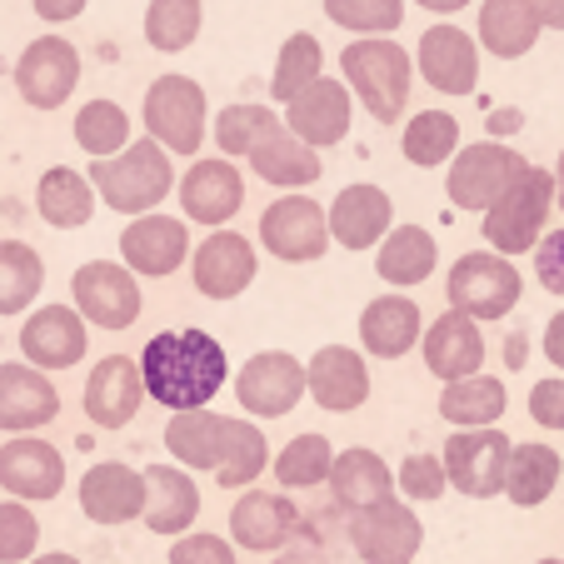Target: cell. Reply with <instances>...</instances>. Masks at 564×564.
Returning a JSON list of instances; mask_svg holds the SVG:
<instances>
[{"label": "cell", "mask_w": 564, "mask_h": 564, "mask_svg": "<svg viewBox=\"0 0 564 564\" xmlns=\"http://www.w3.org/2000/svg\"><path fill=\"white\" fill-rule=\"evenodd\" d=\"M540 31H564V0H530Z\"/></svg>", "instance_id": "obj_54"}, {"label": "cell", "mask_w": 564, "mask_h": 564, "mask_svg": "<svg viewBox=\"0 0 564 564\" xmlns=\"http://www.w3.org/2000/svg\"><path fill=\"white\" fill-rule=\"evenodd\" d=\"M275 126H280V116L270 106H256V100H235V106H225L210 116L215 150H220L225 160H246Z\"/></svg>", "instance_id": "obj_41"}, {"label": "cell", "mask_w": 564, "mask_h": 564, "mask_svg": "<svg viewBox=\"0 0 564 564\" xmlns=\"http://www.w3.org/2000/svg\"><path fill=\"white\" fill-rule=\"evenodd\" d=\"M530 420L540 430H564V375L534 380V390H530Z\"/></svg>", "instance_id": "obj_51"}, {"label": "cell", "mask_w": 564, "mask_h": 564, "mask_svg": "<svg viewBox=\"0 0 564 564\" xmlns=\"http://www.w3.org/2000/svg\"><path fill=\"white\" fill-rule=\"evenodd\" d=\"M560 490V449L524 440L510 449V469H505V500L514 510H540L550 495Z\"/></svg>", "instance_id": "obj_37"}, {"label": "cell", "mask_w": 564, "mask_h": 564, "mask_svg": "<svg viewBox=\"0 0 564 564\" xmlns=\"http://www.w3.org/2000/svg\"><path fill=\"white\" fill-rule=\"evenodd\" d=\"M260 250L280 260V265H315L325 250H330V225H325V205L300 195H280L260 210L256 225Z\"/></svg>", "instance_id": "obj_9"}, {"label": "cell", "mask_w": 564, "mask_h": 564, "mask_svg": "<svg viewBox=\"0 0 564 564\" xmlns=\"http://www.w3.org/2000/svg\"><path fill=\"white\" fill-rule=\"evenodd\" d=\"M325 21L350 35H394L405 21V0H325Z\"/></svg>", "instance_id": "obj_46"}, {"label": "cell", "mask_w": 564, "mask_h": 564, "mask_svg": "<svg viewBox=\"0 0 564 564\" xmlns=\"http://www.w3.org/2000/svg\"><path fill=\"white\" fill-rule=\"evenodd\" d=\"M0 145H6V130H0Z\"/></svg>", "instance_id": "obj_62"}, {"label": "cell", "mask_w": 564, "mask_h": 564, "mask_svg": "<svg viewBox=\"0 0 564 564\" xmlns=\"http://www.w3.org/2000/svg\"><path fill=\"white\" fill-rule=\"evenodd\" d=\"M540 21H534L530 0H485L479 6V31L475 45L495 55V61H524L540 45Z\"/></svg>", "instance_id": "obj_34"}, {"label": "cell", "mask_w": 564, "mask_h": 564, "mask_svg": "<svg viewBox=\"0 0 564 564\" xmlns=\"http://www.w3.org/2000/svg\"><path fill=\"white\" fill-rule=\"evenodd\" d=\"M355 325H360V355H370V360H405L420 345V335H425L420 305L410 295H400V290L375 295Z\"/></svg>", "instance_id": "obj_26"}, {"label": "cell", "mask_w": 564, "mask_h": 564, "mask_svg": "<svg viewBox=\"0 0 564 564\" xmlns=\"http://www.w3.org/2000/svg\"><path fill=\"white\" fill-rule=\"evenodd\" d=\"M0 345H6V340H0Z\"/></svg>", "instance_id": "obj_64"}, {"label": "cell", "mask_w": 564, "mask_h": 564, "mask_svg": "<svg viewBox=\"0 0 564 564\" xmlns=\"http://www.w3.org/2000/svg\"><path fill=\"white\" fill-rule=\"evenodd\" d=\"M275 564H285V560H275Z\"/></svg>", "instance_id": "obj_63"}, {"label": "cell", "mask_w": 564, "mask_h": 564, "mask_svg": "<svg viewBox=\"0 0 564 564\" xmlns=\"http://www.w3.org/2000/svg\"><path fill=\"white\" fill-rule=\"evenodd\" d=\"M45 290V260L25 240H0V315H31Z\"/></svg>", "instance_id": "obj_39"}, {"label": "cell", "mask_w": 564, "mask_h": 564, "mask_svg": "<svg viewBox=\"0 0 564 564\" xmlns=\"http://www.w3.org/2000/svg\"><path fill=\"white\" fill-rule=\"evenodd\" d=\"M449 310H459L465 319H505L524 295V280L514 270V260L495 256V250H469L449 265L445 275Z\"/></svg>", "instance_id": "obj_6"}, {"label": "cell", "mask_w": 564, "mask_h": 564, "mask_svg": "<svg viewBox=\"0 0 564 564\" xmlns=\"http://www.w3.org/2000/svg\"><path fill=\"white\" fill-rule=\"evenodd\" d=\"M330 465H335V445L325 435H315V430L295 435L275 459H270V469H275V479H280V495L325 485V479H330Z\"/></svg>", "instance_id": "obj_43"}, {"label": "cell", "mask_w": 564, "mask_h": 564, "mask_svg": "<svg viewBox=\"0 0 564 564\" xmlns=\"http://www.w3.org/2000/svg\"><path fill=\"white\" fill-rule=\"evenodd\" d=\"M25 564H86V560H75V554H65V550H51V554H35V560H25Z\"/></svg>", "instance_id": "obj_58"}, {"label": "cell", "mask_w": 564, "mask_h": 564, "mask_svg": "<svg viewBox=\"0 0 564 564\" xmlns=\"http://www.w3.org/2000/svg\"><path fill=\"white\" fill-rule=\"evenodd\" d=\"M550 181H554V205L564 210V150H560V165L550 171Z\"/></svg>", "instance_id": "obj_59"}, {"label": "cell", "mask_w": 564, "mask_h": 564, "mask_svg": "<svg viewBox=\"0 0 564 564\" xmlns=\"http://www.w3.org/2000/svg\"><path fill=\"white\" fill-rule=\"evenodd\" d=\"M191 260V225L175 220V215H140L120 230V265L130 275L145 280H165Z\"/></svg>", "instance_id": "obj_20"}, {"label": "cell", "mask_w": 564, "mask_h": 564, "mask_svg": "<svg viewBox=\"0 0 564 564\" xmlns=\"http://www.w3.org/2000/svg\"><path fill=\"white\" fill-rule=\"evenodd\" d=\"M560 485H564V455H560Z\"/></svg>", "instance_id": "obj_60"}, {"label": "cell", "mask_w": 564, "mask_h": 564, "mask_svg": "<svg viewBox=\"0 0 564 564\" xmlns=\"http://www.w3.org/2000/svg\"><path fill=\"white\" fill-rule=\"evenodd\" d=\"M205 0H150L145 6V41L160 55H181L200 41Z\"/></svg>", "instance_id": "obj_42"}, {"label": "cell", "mask_w": 564, "mask_h": 564, "mask_svg": "<svg viewBox=\"0 0 564 564\" xmlns=\"http://www.w3.org/2000/svg\"><path fill=\"white\" fill-rule=\"evenodd\" d=\"M140 380H145V400L165 405L171 415L185 410H210V400L230 380V360L225 345L215 335L181 325V330H160L145 340V350L135 355Z\"/></svg>", "instance_id": "obj_1"}, {"label": "cell", "mask_w": 564, "mask_h": 564, "mask_svg": "<svg viewBox=\"0 0 564 564\" xmlns=\"http://www.w3.org/2000/svg\"><path fill=\"white\" fill-rule=\"evenodd\" d=\"M534 564H564V560H534Z\"/></svg>", "instance_id": "obj_61"}, {"label": "cell", "mask_w": 564, "mask_h": 564, "mask_svg": "<svg viewBox=\"0 0 564 564\" xmlns=\"http://www.w3.org/2000/svg\"><path fill=\"white\" fill-rule=\"evenodd\" d=\"M15 96L31 110H61L80 86V51L65 35H41L15 61Z\"/></svg>", "instance_id": "obj_13"}, {"label": "cell", "mask_w": 564, "mask_h": 564, "mask_svg": "<svg viewBox=\"0 0 564 564\" xmlns=\"http://www.w3.org/2000/svg\"><path fill=\"white\" fill-rule=\"evenodd\" d=\"M510 410V390L500 375H469V380L445 384L440 394V420L455 430H495Z\"/></svg>", "instance_id": "obj_36"}, {"label": "cell", "mask_w": 564, "mask_h": 564, "mask_svg": "<svg viewBox=\"0 0 564 564\" xmlns=\"http://www.w3.org/2000/svg\"><path fill=\"white\" fill-rule=\"evenodd\" d=\"M41 550V520L31 505L0 500V564H25Z\"/></svg>", "instance_id": "obj_47"}, {"label": "cell", "mask_w": 564, "mask_h": 564, "mask_svg": "<svg viewBox=\"0 0 564 564\" xmlns=\"http://www.w3.org/2000/svg\"><path fill=\"white\" fill-rule=\"evenodd\" d=\"M505 355H510L505 365H510V370H520L524 355H530V340H524V335H510V340H505Z\"/></svg>", "instance_id": "obj_56"}, {"label": "cell", "mask_w": 564, "mask_h": 564, "mask_svg": "<svg viewBox=\"0 0 564 564\" xmlns=\"http://www.w3.org/2000/svg\"><path fill=\"white\" fill-rule=\"evenodd\" d=\"M31 6L45 25H65V21H75V15H86L90 0H31Z\"/></svg>", "instance_id": "obj_52"}, {"label": "cell", "mask_w": 564, "mask_h": 564, "mask_svg": "<svg viewBox=\"0 0 564 564\" xmlns=\"http://www.w3.org/2000/svg\"><path fill=\"white\" fill-rule=\"evenodd\" d=\"M435 265H440V246L425 225H394L380 246H375V275L390 290H400V295L425 285L435 275Z\"/></svg>", "instance_id": "obj_32"}, {"label": "cell", "mask_w": 564, "mask_h": 564, "mask_svg": "<svg viewBox=\"0 0 564 564\" xmlns=\"http://www.w3.org/2000/svg\"><path fill=\"white\" fill-rule=\"evenodd\" d=\"M61 415V390L51 375L31 370L25 360H0V430L6 435H35Z\"/></svg>", "instance_id": "obj_25"}, {"label": "cell", "mask_w": 564, "mask_h": 564, "mask_svg": "<svg viewBox=\"0 0 564 564\" xmlns=\"http://www.w3.org/2000/svg\"><path fill=\"white\" fill-rule=\"evenodd\" d=\"M80 514L96 524H130L145 514V475L126 459H100L80 475Z\"/></svg>", "instance_id": "obj_28"}, {"label": "cell", "mask_w": 564, "mask_h": 564, "mask_svg": "<svg viewBox=\"0 0 564 564\" xmlns=\"http://www.w3.org/2000/svg\"><path fill=\"white\" fill-rule=\"evenodd\" d=\"M325 225H330V246L345 250H375L384 235L394 230V200L370 181L345 185L340 195L325 210Z\"/></svg>", "instance_id": "obj_24"}, {"label": "cell", "mask_w": 564, "mask_h": 564, "mask_svg": "<svg viewBox=\"0 0 564 564\" xmlns=\"http://www.w3.org/2000/svg\"><path fill=\"white\" fill-rule=\"evenodd\" d=\"M410 61H415L420 80H425L430 90H440V96H475L479 45H475V35L459 31V25H445V21L430 25Z\"/></svg>", "instance_id": "obj_18"}, {"label": "cell", "mask_w": 564, "mask_h": 564, "mask_svg": "<svg viewBox=\"0 0 564 564\" xmlns=\"http://www.w3.org/2000/svg\"><path fill=\"white\" fill-rule=\"evenodd\" d=\"M260 275V256H256V240H246L240 230H210L200 246H191V280H195V295L225 300L246 295Z\"/></svg>", "instance_id": "obj_12"}, {"label": "cell", "mask_w": 564, "mask_h": 564, "mask_svg": "<svg viewBox=\"0 0 564 564\" xmlns=\"http://www.w3.org/2000/svg\"><path fill=\"white\" fill-rule=\"evenodd\" d=\"M530 160L520 150H510L505 140H475V145H459L455 160L445 171V195L455 210H475L485 215L514 181L524 175Z\"/></svg>", "instance_id": "obj_7"}, {"label": "cell", "mask_w": 564, "mask_h": 564, "mask_svg": "<svg viewBox=\"0 0 564 564\" xmlns=\"http://www.w3.org/2000/svg\"><path fill=\"white\" fill-rule=\"evenodd\" d=\"M130 126L135 120L126 116V106H116V100H86V106L75 110L70 130H75V145L86 150L90 160H110L130 145Z\"/></svg>", "instance_id": "obj_44"}, {"label": "cell", "mask_w": 564, "mask_h": 564, "mask_svg": "<svg viewBox=\"0 0 564 564\" xmlns=\"http://www.w3.org/2000/svg\"><path fill=\"white\" fill-rule=\"evenodd\" d=\"M340 80H345V90L365 106V116L394 126V120H405V110H410L415 61L405 55L400 41L365 35V41H350L340 51Z\"/></svg>", "instance_id": "obj_3"}, {"label": "cell", "mask_w": 564, "mask_h": 564, "mask_svg": "<svg viewBox=\"0 0 564 564\" xmlns=\"http://www.w3.org/2000/svg\"><path fill=\"white\" fill-rule=\"evenodd\" d=\"M86 181H90V191H96L100 205L140 220V215H155L160 205L171 200L175 160L145 135V140H130V145L110 160H90Z\"/></svg>", "instance_id": "obj_2"}, {"label": "cell", "mask_w": 564, "mask_h": 564, "mask_svg": "<svg viewBox=\"0 0 564 564\" xmlns=\"http://www.w3.org/2000/svg\"><path fill=\"white\" fill-rule=\"evenodd\" d=\"M420 355H425V370L440 384L469 380V375H485V330L475 319H465L459 310H445L440 319H430L425 335H420Z\"/></svg>", "instance_id": "obj_23"}, {"label": "cell", "mask_w": 564, "mask_h": 564, "mask_svg": "<svg viewBox=\"0 0 564 564\" xmlns=\"http://www.w3.org/2000/svg\"><path fill=\"white\" fill-rule=\"evenodd\" d=\"M265 469H270V440H265V430H260L256 420L235 415L230 445H225V459H220V469H215V485H220V490H250V485H256Z\"/></svg>", "instance_id": "obj_40"}, {"label": "cell", "mask_w": 564, "mask_h": 564, "mask_svg": "<svg viewBox=\"0 0 564 564\" xmlns=\"http://www.w3.org/2000/svg\"><path fill=\"white\" fill-rule=\"evenodd\" d=\"M319 75H325V51H319V41L310 31H295L285 45H280V55H275L270 96H275L280 106H290V100H295L305 86H315Z\"/></svg>", "instance_id": "obj_45"}, {"label": "cell", "mask_w": 564, "mask_h": 564, "mask_svg": "<svg viewBox=\"0 0 564 564\" xmlns=\"http://www.w3.org/2000/svg\"><path fill=\"white\" fill-rule=\"evenodd\" d=\"M465 145L459 140V120L449 110H420V116L405 120V135H400V150L415 171H440L455 160V150Z\"/></svg>", "instance_id": "obj_38"}, {"label": "cell", "mask_w": 564, "mask_h": 564, "mask_svg": "<svg viewBox=\"0 0 564 564\" xmlns=\"http://www.w3.org/2000/svg\"><path fill=\"white\" fill-rule=\"evenodd\" d=\"M305 394L325 415H350L370 400V360L355 345H319L305 360Z\"/></svg>", "instance_id": "obj_21"}, {"label": "cell", "mask_w": 564, "mask_h": 564, "mask_svg": "<svg viewBox=\"0 0 564 564\" xmlns=\"http://www.w3.org/2000/svg\"><path fill=\"white\" fill-rule=\"evenodd\" d=\"M350 544L365 564H415L425 544V520L415 514V505L394 495L375 510L350 514Z\"/></svg>", "instance_id": "obj_15"}, {"label": "cell", "mask_w": 564, "mask_h": 564, "mask_svg": "<svg viewBox=\"0 0 564 564\" xmlns=\"http://www.w3.org/2000/svg\"><path fill=\"white\" fill-rule=\"evenodd\" d=\"M0 490L21 505H51L65 490V455L41 435H15L0 445Z\"/></svg>", "instance_id": "obj_17"}, {"label": "cell", "mask_w": 564, "mask_h": 564, "mask_svg": "<svg viewBox=\"0 0 564 564\" xmlns=\"http://www.w3.org/2000/svg\"><path fill=\"white\" fill-rule=\"evenodd\" d=\"M86 420L96 430H126L130 420L145 405V380H140V365L130 355H106V360L90 365L86 375Z\"/></svg>", "instance_id": "obj_22"}, {"label": "cell", "mask_w": 564, "mask_h": 564, "mask_svg": "<svg viewBox=\"0 0 564 564\" xmlns=\"http://www.w3.org/2000/svg\"><path fill=\"white\" fill-rule=\"evenodd\" d=\"M96 191L80 171L70 165H51V171L35 181V215H41L51 230H80V225L96 220Z\"/></svg>", "instance_id": "obj_35"}, {"label": "cell", "mask_w": 564, "mask_h": 564, "mask_svg": "<svg viewBox=\"0 0 564 564\" xmlns=\"http://www.w3.org/2000/svg\"><path fill=\"white\" fill-rule=\"evenodd\" d=\"M171 564H240V560H235L230 540H220L210 530H191L171 544Z\"/></svg>", "instance_id": "obj_49"}, {"label": "cell", "mask_w": 564, "mask_h": 564, "mask_svg": "<svg viewBox=\"0 0 564 564\" xmlns=\"http://www.w3.org/2000/svg\"><path fill=\"white\" fill-rule=\"evenodd\" d=\"M280 126L295 140H305L310 150H330L350 135L355 126V96L345 90V80L335 75H319L315 86H305L295 100L285 106V120Z\"/></svg>", "instance_id": "obj_19"}, {"label": "cell", "mask_w": 564, "mask_h": 564, "mask_svg": "<svg viewBox=\"0 0 564 564\" xmlns=\"http://www.w3.org/2000/svg\"><path fill=\"white\" fill-rule=\"evenodd\" d=\"M70 310L96 330H130L145 310V295L120 260H86L70 275Z\"/></svg>", "instance_id": "obj_8"}, {"label": "cell", "mask_w": 564, "mask_h": 564, "mask_svg": "<svg viewBox=\"0 0 564 564\" xmlns=\"http://www.w3.org/2000/svg\"><path fill=\"white\" fill-rule=\"evenodd\" d=\"M295 505L280 490H240L230 505V544L250 554H275L295 534Z\"/></svg>", "instance_id": "obj_29"}, {"label": "cell", "mask_w": 564, "mask_h": 564, "mask_svg": "<svg viewBox=\"0 0 564 564\" xmlns=\"http://www.w3.org/2000/svg\"><path fill=\"white\" fill-rule=\"evenodd\" d=\"M175 191H181V220L185 225H205V230H225V225L240 215V205H246V175H240V165L225 155H205L195 160L191 171L175 181Z\"/></svg>", "instance_id": "obj_14"}, {"label": "cell", "mask_w": 564, "mask_h": 564, "mask_svg": "<svg viewBox=\"0 0 564 564\" xmlns=\"http://www.w3.org/2000/svg\"><path fill=\"white\" fill-rule=\"evenodd\" d=\"M394 490H400V500H405V505L440 500V495L449 490L440 455H405V459H400V469H394Z\"/></svg>", "instance_id": "obj_48"}, {"label": "cell", "mask_w": 564, "mask_h": 564, "mask_svg": "<svg viewBox=\"0 0 564 564\" xmlns=\"http://www.w3.org/2000/svg\"><path fill=\"white\" fill-rule=\"evenodd\" d=\"M140 120H145V135L165 155H200L205 126H210L205 86L195 75H160V80H150L145 100H140Z\"/></svg>", "instance_id": "obj_5"}, {"label": "cell", "mask_w": 564, "mask_h": 564, "mask_svg": "<svg viewBox=\"0 0 564 564\" xmlns=\"http://www.w3.org/2000/svg\"><path fill=\"white\" fill-rule=\"evenodd\" d=\"M140 475H145V514H140V520L150 524V534H160V540L191 534L195 520H200V485H195L191 469L150 465V469H140Z\"/></svg>", "instance_id": "obj_27"}, {"label": "cell", "mask_w": 564, "mask_h": 564, "mask_svg": "<svg viewBox=\"0 0 564 564\" xmlns=\"http://www.w3.org/2000/svg\"><path fill=\"white\" fill-rule=\"evenodd\" d=\"M235 400L250 420H285L305 400V360L290 350H260L235 375Z\"/></svg>", "instance_id": "obj_11"}, {"label": "cell", "mask_w": 564, "mask_h": 564, "mask_svg": "<svg viewBox=\"0 0 564 564\" xmlns=\"http://www.w3.org/2000/svg\"><path fill=\"white\" fill-rule=\"evenodd\" d=\"M534 280H540L554 300H564V225L540 235V246H534Z\"/></svg>", "instance_id": "obj_50"}, {"label": "cell", "mask_w": 564, "mask_h": 564, "mask_svg": "<svg viewBox=\"0 0 564 564\" xmlns=\"http://www.w3.org/2000/svg\"><path fill=\"white\" fill-rule=\"evenodd\" d=\"M230 425L235 415H220V410H185V415H171V425H165V449L191 475L195 469L215 475L225 459V445H230Z\"/></svg>", "instance_id": "obj_33"}, {"label": "cell", "mask_w": 564, "mask_h": 564, "mask_svg": "<svg viewBox=\"0 0 564 564\" xmlns=\"http://www.w3.org/2000/svg\"><path fill=\"white\" fill-rule=\"evenodd\" d=\"M550 215H554V181L544 165H524V175L479 215L485 220V250L495 256L514 260L524 250L540 246V235L550 230Z\"/></svg>", "instance_id": "obj_4"}, {"label": "cell", "mask_w": 564, "mask_h": 564, "mask_svg": "<svg viewBox=\"0 0 564 564\" xmlns=\"http://www.w3.org/2000/svg\"><path fill=\"white\" fill-rule=\"evenodd\" d=\"M415 6H425L430 15H459L469 0H415Z\"/></svg>", "instance_id": "obj_57"}, {"label": "cell", "mask_w": 564, "mask_h": 564, "mask_svg": "<svg viewBox=\"0 0 564 564\" xmlns=\"http://www.w3.org/2000/svg\"><path fill=\"white\" fill-rule=\"evenodd\" d=\"M544 360H550L554 365V370H560L564 375V310H560V315H550V325H544Z\"/></svg>", "instance_id": "obj_53"}, {"label": "cell", "mask_w": 564, "mask_h": 564, "mask_svg": "<svg viewBox=\"0 0 564 564\" xmlns=\"http://www.w3.org/2000/svg\"><path fill=\"white\" fill-rule=\"evenodd\" d=\"M510 449L514 440L505 435L500 425L495 430H455L445 440V485L459 490L465 500H495L505 495V469H510Z\"/></svg>", "instance_id": "obj_10"}, {"label": "cell", "mask_w": 564, "mask_h": 564, "mask_svg": "<svg viewBox=\"0 0 564 564\" xmlns=\"http://www.w3.org/2000/svg\"><path fill=\"white\" fill-rule=\"evenodd\" d=\"M330 495L340 510L360 514V510H375V505L394 500V469L380 449H340L330 465Z\"/></svg>", "instance_id": "obj_30"}, {"label": "cell", "mask_w": 564, "mask_h": 564, "mask_svg": "<svg viewBox=\"0 0 564 564\" xmlns=\"http://www.w3.org/2000/svg\"><path fill=\"white\" fill-rule=\"evenodd\" d=\"M90 350V325L70 305H35L21 325V355L31 370H75Z\"/></svg>", "instance_id": "obj_16"}, {"label": "cell", "mask_w": 564, "mask_h": 564, "mask_svg": "<svg viewBox=\"0 0 564 564\" xmlns=\"http://www.w3.org/2000/svg\"><path fill=\"white\" fill-rule=\"evenodd\" d=\"M520 126H524L520 110H495V120H490L495 135H510V130H520Z\"/></svg>", "instance_id": "obj_55"}, {"label": "cell", "mask_w": 564, "mask_h": 564, "mask_svg": "<svg viewBox=\"0 0 564 564\" xmlns=\"http://www.w3.org/2000/svg\"><path fill=\"white\" fill-rule=\"evenodd\" d=\"M246 165L256 171V181L275 185V191H285V195H300L305 185L319 181V171H325L319 150H310L305 140H295L285 126L270 130V135L246 155Z\"/></svg>", "instance_id": "obj_31"}]
</instances>
